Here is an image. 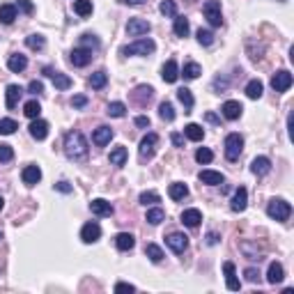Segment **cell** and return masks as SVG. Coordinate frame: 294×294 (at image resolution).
<instances>
[{"label": "cell", "mask_w": 294, "mask_h": 294, "mask_svg": "<svg viewBox=\"0 0 294 294\" xmlns=\"http://www.w3.org/2000/svg\"><path fill=\"white\" fill-rule=\"evenodd\" d=\"M65 152L69 159L74 161H83L87 156V141L80 131H69L65 136Z\"/></svg>", "instance_id": "cell-1"}, {"label": "cell", "mask_w": 294, "mask_h": 294, "mask_svg": "<svg viewBox=\"0 0 294 294\" xmlns=\"http://www.w3.org/2000/svg\"><path fill=\"white\" fill-rule=\"evenodd\" d=\"M267 214H269V219L285 223V220L290 219V214H292V207H290L288 200H283V198H274V200L267 205Z\"/></svg>", "instance_id": "cell-2"}, {"label": "cell", "mask_w": 294, "mask_h": 294, "mask_svg": "<svg viewBox=\"0 0 294 294\" xmlns=\"http://www.w3.org/2000/svg\"><path fill=\"white\" fill-rule=\"evenodd\" d=\"M244 152V138L239 134H227L225 136V159L237 161Z\"/></svg>", "instance_id": "cell-3"}, {"label": "cell", "mask_w": 294, "mask_h": 294, "mask_svg": "<svg viewBox=\"0 0 294 294\" xmlns=\"http://www.w3.org/2000/svg\"><path fill=\"white\" fill-rule=\"evenodd\" d=\"M154 44L152 39H136L134 44H129V46H122V55H149L154 53Z\"/></svg>", "instance_id": "cell-4"}, {"label": "cell", "mask_w": 294, "mask_h": 294, "mask_svg": "<svg viewBox=\"0 0 294 294\" xmlns=\"http://www.w3.org/2000/svg\"><path fill=\"white\" fill-rule=\"evenodd\" d=\"M202 14H205V19L209 21V26H214V28L223 26V16H220V2L219 0H207V2L202 5Z\"/></svg>", "instance_id": "cell-5"}, {"label": "cell", "mask_w": 294, "mask_h": 294, "mask_svg": "<svg viewBox=\"0 0 294 294\" xmlns=\"http://www.w3.org/2000/svg\"><path fill=\"white\" fill-rule=\"evenodd\" d=\"M271 87H274L276 92H288L290 87H292V74L288 69H281V72H276L271 76Z\"/></svg>", "instance_id": "cell-6"}, {"label": "cell", "mask_w": 294, "mask_h": 294, "mask_svg": "<svg viewBox=\"0 0 294 294\" xmlns=\"http://www.w3.org/2000/svg\"><path fill=\"white\" fill-rule=\"evenodd\" d=\"M159 143V136L156 134H147L141 141V147H138V154H141V161H149L154 156V147Z\"/></svg>", "instance_id": "cell-7"}, {"label": "cell", "mask_w": 294, "mask_h": 294, "mask_svg": "<svg viewBox=\"0 0 294 294\" xmlns=\"http://www.w3.org/2000/svg\"><path fill=\"white\" fill-rule=\"evenodd\" d=\"M166 244L170 246L173 253H184L188 248V237L186 234H182V232H170L166 237Z\"/></svg>", "instance_id": "cell-8"}, {"label": "cell", "mask_w": 294, "mask_h": 294, "mask_svg": "<svg viewBox=\"0 0 294 294\" xmlns=\"http://www.w3.org/2000/svg\"><path fill=\"white\" fill-rule=\"evenodd\" d=\"M149 30H152V26H149V21H145V19H131L127 23L129 37H143V35H147Z\"/></svg>", "instance_id": "cell-9"}, {"label": "cell", "mask_w": 294, "mask_h": 294, "mask_svg": "<svg viewBox=\"0 0 294 294\" xmlns=\"http://www.w3.org/2000/svg\"><path fill=\"white\" fill-rule=\"evenodd\" d=\"M99 237H101V225L99 223L90 220V223H85V225L80 227V239L85 241V244H94V241H99Z\"/></svg>", "instance_id": "cell-10"}, {"label": "cell", "mask_w": 294, "mask_h": 294, "mask_svg": "<svg viewBox=\"0 0 294 294\" xmlns=\"http://www.w3.org/2000/svg\"><path fill=\"white\" fill-rule=\"evenodd\" d=\"M90 60H92V51L85 46L74 48L72 55H69V62H72L74 67H85V65H90Z\"/></svg>", "instance_id": "cell-11"}, {"label": "cell", "mask_w": 294, "mask_h": 294, "mask_svg": "<svg viewBox=\"0 0 294 294\" xmlns=\"http://www.w3.org/2000/svg\"><path fill=\"white\" fill-rule=\"evenodd\" d=\"M44 74H46L48 78L53 80V85L58 87V90H69V87H72V78H69L67 74H62V72H53L51 67H44Z\"/></svg>", "instance_id": "cell-12"}, {"label": "cell", "mask_w": 294, "mask_h": 294, "mask_svg": "<svg viewBox=\"0 0 294 294\" xmlns=\"http://www.w3.org/2000/svg\"><path fill=\"white\" fill-rule=\"evenodd\" d=\"M30 136H33L35 141H44L48 136V122L46 120H39V117H35L33 122H30Z\"/></svg>", "instance_id": "cell-13"}, {"label": "cell", "mask_w": 294, "mask_h": 294, "mask_svg": "<svg viewBox=\"0 0 294 294\" xmlns=\"http://www.w3.org/2000/svg\"><path fill=\"white\" fill-rule=\"evenodd\" d=\"M152 97H154V90L149 85H138L134 92H131V99H134L138 106H147Z\"/></svg>", "instance_id": "cell-14"}, {"label": "cell", "mask_w": 294, "mask_h": 294, "mask_svg": "<svg viewBox=\"0 0 294 294\" xmlns=\"http://www.w3.org/2000/svg\"><path fill=\"white\" fill-rule=\"evenodd\" d=\"M90 212H92L94 216H110L113 214V205L108 200H104V198H94V200L90 202Z\"/></svg>", "instance_id": "cell-15"}, {"label": "cell", "mask_w": 294, "mask_h": 294, "mask_svg": "<svg viewBox=\"0 0 294 294\" xmlns=\"http://www.w3.org/2000/svg\"><path fill=\"white\" fill-rule=\"evenodd\" d=\"M21 180H23V184H28V186L39 184V180H41L39 166H26V168H23V173H21Z\"/></svg>", "instance_id": "cell-16"}, {"label": "cell", "mask_w": 294, "mask_h": 294, "mask_svg": "<svg viewBox=\"0 0 294 294\" xmlns=\"http://www.w3.org/2000/svg\"><path fill=\"white\" fill-rule=\"evenodd\" d=\"M220 110H223V117H225V120H239L244 106H241L239 101L230 99V101H225V104H223V108H220Z\"/></svg>", "instance_id": "cell-17"}, {"label": "cell", "mask_w": 294, "mask_h": 294, "mask_svg": "<svg viewBox=\"0 0 294 294\" xmlns=\"http://www.w3.org/2000/svg\"><path fill=\"white\" fill-rule=\"evenodd\" d=\"M251 170H253V175H257V177H264V175L271 173V161H269L267 156H255L253 163H251Z\"/></svg>", "instance_id": "cell-18"}, {"label": "cell", "mask_w": 294, "mask_h": 294, "mask_svg": "<svg viewBox=\"0 0 294 294\" xmlns=\"http://www.w3.org/2000/svg\"><path fill=\"white\" fill-rule=\"evenodd\" d=\"M161 78L166 80V83H177V78H180V67H177V62L168 60L166 65H163V69H161Z\"/></svg>", "instance_id": "cell-19"}, {"label": "cell", "mask_w": 294, "mask_h": 294, "mask_svg": "<svg viewBox=\"0 0 294 294\" xmlns=\"http://www.w3.org/2000/svg\"><path fill=\"white\" fill-rule=\"evenodd\" d=\"M246 202H248V191L244 186H239L234 191L230 207H232V212H244V209H246Z\"/></svg>", "instance_id": "cell-20"}, {"label": "cell", "mask_w": 294, "mask_h": 294, "mask_svg": "<svg viewBox=\"0 0 294 294\" xmlns=\"http://www.w3.org/2000/svg\"><path fill=\"white\" fill-rule=\"evenodd\" d=\"M283 278H285V269H283V264L281 262H271V264H269V271H267V283L278 285V283H283Z\"/></svg>", "instance_id": "cell-21"}, {"label": "cell", "mask_w": 294, "mask_h": 294, "mask_svg": "<svg viewBox=\"0 0 294 294\" xmlns=\"http://www.w3.org/2000/svg\"><path fill=\"white\" fill-rule=\"evenodd\" d=\"M110 138H113V129L110 127H99V129H94V134H92V143L97 147H104L110 143Z\"/></svg>", "instance_id": "cell-22"}, {"label": "cell", "mask_w": 294, "mask_h": 294, "mask_svg": "<svg viewBox=\"0 0 294 294\" xmlns=\"http://www.w3.org/2000/svg\"><path fill=\"white\" fill-rule=\"evenodd\" d=\"M223 271H225V285H227V290L239 292L241 283L237 281V276H234V264H232V262H225V264H223Z\"/></svg>", "instance_id": "cell-23"}, {"label": "cell", "mask_w": 294, "mask_h": 294, "mask_svg": "<svg viewBox=\"0 0 294 294\" xmlns=\"http://www.w3.org/2000/svg\"><path fill=\"white\" fill-rule=\"evenodd\" d=\"M200 220H202L200 209H184V212H182V223L186 227H198Z\"/></svg>", "instance_id": "cell-24"}, {"label": "cell", "mask_w": 294, "mask_h": 294, "mask_svg": "<svg viewBox=\"0 0 294 294\" xmlns=\"http://www.w3.org/2000/svg\"><path fill=\"white\" fill-rule=\"evenodd\" d=\"M198 177H200L202 184H209V186H219V184H223V182H225L223 173H216V170H202Z\"/></svg>", "instance_id": "cell-25"}, {"label": "cell", "mask_w": 294, "mask_h": 294, "mask_svg": "<svg viewBox=\"0 0 294 294\" xmlns=\"http://www.w3.org/2000/svg\"><path fill=\"white\" fill-rule=\"evenodd\" d=\"M7 99H5V106L9 108V110H14L16 108V104H19L21 94H23V90H21V85H7Z\"/></svg>", "instance_id": "cell-26"}, {"label": "cell", "mask_w": 294, "mask_h": 294, "mask_svg": "<svg viewBox=\"0 0 294 294\" xmlns=\"http://www.w3.org/2000/svg\"><path fill=\"white\" fill-rule=\"evenodd\" d=\"M7 67H9V72L21 74L23 69L28 67V58H26V55H21V53L9 55V60H7Z\"/></svg>", "instance_id": "cell-27"}, {"label": "cell", "mask_w": 294, "mask_h": 294, "mask_svg": "<svg viewBox=\"0 0 294 294\" xmlns=\"http://www.w3.org/2000/svg\"><path fill=\"white\" fill-rule=\"evenodd\" d=\"M184 136H186L188 141L200 143L202 138H205V129H202L200 124H195V122H191V124H186V127H184Z\"/></svg>", "instance_id": "cell-28"}, {"label": "cell", "mask_w": 294, "mask_h": 294, "mask_svg": "<svg viewBox=\"0 0 294 294\" xmlns=\"http://www.w3.org/2000/svg\"><path fill=\"white\" fill-rule=\"evenodd\" d=\"M127 159H129V152H127V147H124V145L110 149V163H113V166L122 168L124 163H127Z\"/></svg>", "instance_id": "cell-29"}, {"label": "cell", "mask_w": 294, "mask_h": 294, "mask_svg": "<svg viewBox=\"0 0 294 294\" xmlns=\"http://www.w3.org/2000/svg\"><path fill=\"white\" fill-rule=\"evenodd\" d=\"M14 19H16V5H12V2L0 5V21L9 26V23H14Z\"/></svg>", "instance_id": "cell-30"}, {"label": "cell", "mask_w": 294, "mask_h": 294, "mask_svg": "<svg viewBox=\"0 0 294 294\" xmlns=\"http://www.w3.org/2000/svg\"><path fill=\"white\" fill-rule=\"evenodd\" d=\"M115 246L120 248V251H131V248L136 246L134 234H129V232H120L117 237H115Z\"/></svg>", "instance_id": "cell-31"}, {"label": "cell", "mask_w": 294, "mask_h": 294, "mask_svg": "<svg viewBox=\"0 0 294 294\" xmlns=\"http://www.w3.org/2000/svg\"><path fill=\"white\" fill-rule=\"evenodd\" d=\"M168 195H170L173 200H184L188 195V186L182 184V182H175V184H170V188H168Z\"/></svg>", "instance_id": "cell-32"}, {"label": "cell", "mask_w": 294, "mask_h": 294, "mask_svg": "<svg viewBox=\"0 0 294 294\" xmlns=\"http://www.w3.org/2000/svg\"><path fill=\"white\" fill-rule=\"evenodd\" d=\"M262 92H264V85H262V80H257V78L248 80V85H246V97H248V99H260Z\"/></svg>", "instance_id": "cell-33"}, {"label": "cell", "mask_w": 294, "mask_h": 294, "mask_svg": "<svg viewBox=\"0 0 294 294\" xmlns=\"http://www.w3.org/2000/svg\"><path fill=\"white\" fill-rule=\"evenodd\" d=\"M177 99L184 104V113H191V108H193V94L188 87H180L177 90Z\"/></svg>", "instance_id": "cell-34"}, {"label": "cell", "mask_w": 294, "mask_h": 294, "mask_svg": "<svg viewBox=\"0 0 294 294\" xmlns=\"http://www.w3.org/2000/svg\"><path fill=\"white\" fill-rule=\"evenodd\" d=\"M87 83H90V87H92V90H101V87L108 83V74L104 72V69H99V72H94L92 76H90V80H87Z\"/></svg>", "instance_id": "cell-35"}, {"label": "cell", "mask_w": 294, "mask_h": 294, "mask_svg": "<svg viewBox=\"0 0 294 294\" xmlns=\"http://www.w3.org/2000/svg\"><path fill=\"white\" fill-rule=\"evenodd\" d=\"M74 12L78 14L80 19H85L92 14V0H74Z\"/></svg>", "instance_id": "cell-36"}, {"label": "cell", "mask_w": 294, "mask_h": 294, "mask_svg": "<svg viewBox=\"0 0 294 294\" xmlns=\"http://www.w3.org/2000/svg\"><path fill=\"white\" fill-rule=\"evenodd\" d=\"M159 117L163 122H173L175 120V108L170 101H161L159 104Z\"/></svg>", "instance_id": "cell-37"}, {"label": "cell", "mask_w": 294, "mask_h": 294, "mask_svg": "<svg viewBox=\"0 0 294 294\" xmlns=\"http://www.w3.org/2000/svg\"><path fill=\"white\" fill-rule=\"evenodd\" d=\"M173 30H175V35H177V37H186L188 30H191V26H188V19H184V16H175Z\"/></svg>", "instance_id": "cell-38"}, {"label": "cell", "mask_w": 294, "mask_h": 294, "mask_svg": "<svg viewBox=\"0 0 294 294\" xmlns=\"http://www.w3.org/2000/svg\"><path fill=\"white\" fill-rule=\"evenodd\" d=\"M200 74H202V69H200V65H198V62H186V65H184V72H182V76H184V78H188V80H193V78H198Z\"/></svg>", "instance_id": "cell-39"}, {"label": "cell", "mask_w": 294, "mask_h": 294, "mask_svg": "<svg viewBox=\"0 0 294 294\" xmlns=\"http://www.w3.org/2000/svg\"><path fill=\"white\" fill-rule=\"evenodd\" d=\"M166 219V212L161 207H154V209H147V216H145V220L147 223H152V225H159L161 220Z\"/></svg>", "instance_id": "cell-40"}, {"label": "cell", "mask_w": 294, "mask_h": 294, "mask_svg": "<svg viewBox=\"0 0 294 294\" xmlns=\"http://www.w3.org/2000/svg\"><path fill=\"white\" fill-rule=\"evenodd\" d=\"M145 255L154 262V264H159V262L163 260V251H161L156 244H147V246H145Z\"/></svg>", "instance_id": "cell-41"}, {"label": "cell", "mask_w": 294, "mask_h": 294, "mask_svg": "<svg viewBox=\"0 0 294 294\" xmlns=\"http://www.w3.org/2000/svg\"><path fill=\"white\" fill-rule=\"evenodd\" d=\"M26 46L33 48V51H41V48L46 46V39L41 35H30V37H26Z\"/></svg>", "instance_id": "cell-42"}, {"label": "cell", "mask_w": 294, "mask_h": 294, "mask_svg": "<svg viewBox=\"0 0 294 294\" xmlns=\"http://www.w3.org/2000/svg\"><path fill=\"white\" fill-rule=\"evenodd\" d=\"M110 117H124L127 115V106L122 104V101H113V104H108V110H106Z\"/></svg>", "instance_id": "cell-43"}, {"label": "cell", "mask_w": 294, "mask_h": 294, "mask_svg": "<svg viewBox=\"0 0 294 294\" xmlns=\"http://www.w3.org/2000/svg\"><path fill=\"white\" fill-rule=\"evenodd\" d=\"M159 12L163 14V16H168V19H175V16H177V5H175L173 0H163L159 5Z\"/></svg>", "instance_id": "cell-44"}, {"label": "cell", "mask_w": 294, "mask_h": 294, "mask_svg": "<svg viewBox=\"0 0 294 294\" xmlns=\"http://www.w3.org/2000/svg\"><path fill=\"white\" fill-rule=\"evenodd\" d=\"M16 129H19V124H16L12 117H2V120H0V134L2 136H12Z\"/></svg>", "instance_id": "cell-45"}, {"label": "cell", "mask_w": 294, "mask_h": 294, "mask_svg": "<svg viewBox=\"0 0 294 294\" xmlns=\"http://www.w3.org/2000/svg\"><path fill=\"white\" fill-rule=\"evenodd\" d=\"M23 113L30 117V120H35V117H39V113H41V106H39V101H28L26 106H23Z\"/></svg>", "instance_id": "cell-46"}, {"label": "cell", "mask_w": 294, "mask_h": 294, "mask_svg": "<svg viewBox=\"0 0 294 294\" xmlns=\"http://www.w3.org/2000/svg\"><path fill=\"white\" fill-rule=\"evenodd\" d=\"M195 161H198V163H212V161H214V152L207 149V147H198V152H195Z\"/></svg>", "instance_id": "cell-47"}, {"label": "cell", "mask_w": 294, "mask_h": 294, "mask_svg": "<svg viewBox=\"0 0 294 294\" xmlns=\"http://www.w3.org/2000/svg\"><path fill=\"white\" fill-rule=\"evenodd\" d=\"M138 200H141L143 205H154V202H161V195L156 193V191H143Z\"/></svg>", "instance_id": "cell-48"}, {"label": "cell", "mask_w": 294, "mask_h": 294, "mask_svg": "<svg viewBox=\"0 0 294 294\" xmlns=\"http://www.w3.org/2000/svg\"><path fill=\"white\" fill-rule=\"evenodd\" d=\"M198 41H200L202 46H212L214 44V33L212 30H198Z\"/></svg>", "instance_id": "cell-49"}, {"label": "cell", "mask_w": 294, "mask_h": 294, "mask_svg": "<svg viewBox=\"0 0 294 294\" xmlns=\"http://www.w3.org/2000/svg\"><path fill=\"white\" fill-rule=\"evenodd\" d=\"M80 46H85V48H99V39L94 37V35H80Z\"/></svg>", "instance_id": "cell-50"}, {"label": "cell", "mask_w": 294, "mask_h": 294, "mask_svg": "<svg viewBox=\"0 0 294 294\" xmlns=\"http://www.w3.org/2000/svg\"><path fill=\"white\" fill-rule=\"evenodd\" d=\"M14 159V149L12 145H5V143H0V163H7V161Z\"/></svg>", "instance_id": "cell-51"}, {"label": "cell", "mask_w": 294, "mask_h": 294, "mask_svg": "<svg viewBox=\"0 0 294 294\" xmlns=\"http://www.w3.org/2000/svg\"><path fill=\"white\" fill-rule=\"evenodd\" d=\"M244 276H246L248 283H257V281H260V271H257V269H253V267H248L246 271H244Z\"/></svg>", "instance_id": "cell-52"}, {"label": "cell", "mask_w": 294, "mask_h": 294, "mask_svg": "<svg viewBox=\"0 0 294 294\" xmlns=\"http://www.w3.org/2000/svg\"><path fill=\"white\" fill-rule=\"evenodd\" d=\"M28 92H30V94H41V92H44V85H41V80H30V85H28Z\"/></svg>", "instance_id": "cell-53"}, {"label": "cell", "mask_w": 294, "mask_h": 294, "mask_svg": "<svg viewBox=\"0 0 294 294\" xmlns=\"http://www.w3.org/2000/svg\"><path fill=\"white\" fill-rule=\"evenodd\" d=\"M72 106H74V108H83V106H87V97H85V94H76V97L72 99Z\"/></svg>", "instance_id": "cell-54"}, {"label": "cell", "mask_w": 294, "mask_h": 294, "mask_svg": "<svg viewBox=\"0 0 294 294\" xmlns=\"http://www.w3.org/2000/svg\"><path fill=\"white\" fill-rule=\"evenodd\" d=\"M115 292H136V285H131V283H117L115 285Z\"/></svg>", "instance_id": "cell-55"}, {"label": "cell", "mask_w": 294, "mask_h": 294, "mask_svg": "<svg viewBox=\"0 0 294 294\" xmlns=\"http://www.w3.org/2000/svg\"><path fill=\"white\" fill-rule=\"evenodd\" d=\"M170 141H173L175 147H184V136L177 134V131H175V134H170Z\"/></svg>", "instance_id": "cell-56"}, {"label": "cell", "mask_w": 294, "mask_h": 294, "mask_svg": "<svg viewBox=\"0 0 294 294\" xmlns=\"http://www.w3.org/2000/svg\"><path fill=\"white\" fill-rule=\"evenodd\" d=\"M19 7H21V9H23L26 14H33V9H35L30 0H19Z\"/></svg>", "instance_id": "cell-57"}, {"label": "cell", "mask_w": 294, "mask_h": 294, "mask_svg": "<svg viewBox=\"0 0 294 294\" xmlns=\"http://www.w3.org/2000/svg\"><path fill=\"white\" fill-rule=\"evenodd\" d=\"M136 127L147 129V127H149V117H145V115H138V117H136Z\"/></svg>", "instance_id": "cell-58"}, {"label": "cell", "mask_w": 294, "mask_h": 294, "mask_svg": "<svg viewBox=\"0 0 294 294\" xmlns=\"http://www.w3.org/2000/svg\"><path fill=\"white\" fill-rule=\"evenodd\" d=\"M55 188H58L60 193H72V186H69L67 182H58V184H55Z\"/></svg>", "instance_id": "cell-59"}, {"label": "cell", "mask_w": 294, "mask_h": 294, "mask_svg": "<svg viewBox=\"0 0 294 294\" xmlns=\"http://www.w3.org/2000/svg\"><path fill=\"white\" fill-rule=\"evenodd\" d=\"M216 241H219V234H216V232H209V234H207V244H209V246H214Z\"/></svg>", "instance_id": "cell-60"}, {"label": "cell", "mask_w": 294, "mask_h": 294, "mask_svg": "<svg viewBox=\"0 0 294 294\" xmlns=\"http://www.w3.org/2000/svg\"><path fill=\"white\" fill-rule=\"evenodd\" d=\"M205 120H207V122H212V124H219V117H216V115L214 113H207V115H205Z\"/></svg>", "instance_id": "cell-61"}, {"label": "cell", "mask_w": 294, "mask_h": 294, "mask_svg": "<svg viewBox=\"0 0 294 294\" xmlns=\"http://www.w3.org/2000/svg\"><path fill=\"white\" fill-rule=\"evenodd\" d=\"M214 87H220V90H223V87H227V80L225 78H216L214 80Z\"/></svg>", "instance_id": "cell-62"}, {"label": "cell", "mask_w": 294, "mask_h": 294, "mask_svg": "<svg viewBox=\"0 0 294 294\" xmlns=\"http://www.w3.org/2000/svg\"><path fill=\"white\" fill-rule=\"evenodd\" d=\"M122 5H143L145 0H120Z\"/></svg>", "instance_id": "cell-63"}, {"label": "cell", "mask_w": 294, "mask_h": 294, "mask_svg": "<svg viewBox=\"0 0 294 294\" xmlns=\"http://www.w3.org/2000/svg\"><path fill=\"white\" fill-rule=\"evenodd\" d=\"M2 207H5V200H2V198H0V212H2Z\"/></svg>", "instance_id": "cell-64"}]
</instances>
